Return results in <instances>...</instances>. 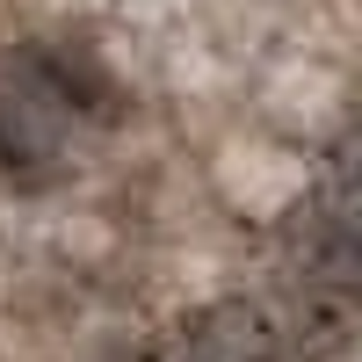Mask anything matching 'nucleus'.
I'll return each mask as SVG.
<instances>
[{
  "mask_svg": "<svg viewBox=\"0 0 362 362\" xmlns=\"http://www.w3.org/2000/svg\"><path fill=\"white\" fill-rule=\"evenodd\" d=\"M66 174V138H58V116L22 95V87H0V181L15 189H44V181Z\"/></svg>",
  "mask_w": 362,
  "mask_h": 362,
  "instance_id": "f257e3e1",
  "label": "nucleus"
},
{
  "mask_svg": "<svg viewBox=\"0 0 362 362\" xmlns=\"http://www.w3.org/2000/svg\"><path fill=\"white\" fill-rule=\"evenodd\" d=\"M312 210H341V218H362V131H348L334 153H326V174H319Z\"/></svg>",
  "mask_w": 362,
  "mask_h": 362,
  "instance_id": "20e7f679",
  "label": "nucleus"
},
{
  "mask_svg": "<svg viewBox=\"0 0 362 362\" xmlns=\"http://www.w3.org/2000/svg\"><path fill=\"white\" fill-rule=\"evenodd\" d=\"M22 80H29L22 95H37L44 109H73L80 124H109V116L124 109V102H116V87L87 66V58L51 51V44H29V51H22Z\"/></svg>",
  "mask_w": 362,
  "mask_h": 362,
  "instance_id": "f03ea898",
  "label": "nucleus"
},
{
  "mask_svg": "<svg viewBox=\"0 0 362 362\" xmlns=\"http://www.w3.org/2000/svg\"><path fill=\"white\" fill-rule=\"evenodd\" d=\"M297 276L319 290H341L362 305V218L341 210H312L305 232H297Z\"/></svg>",
  "mask_w": 362,
  "mask_h": 362,
  "instance_id": "7ed1b4c3",
  "label": "nucleus"
}]
</instances>
